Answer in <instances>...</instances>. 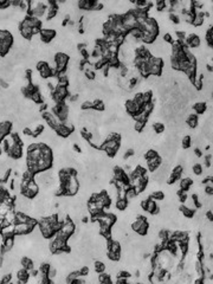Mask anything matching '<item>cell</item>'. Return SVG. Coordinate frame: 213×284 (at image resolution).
<instances>
[{
  "mask_svg": "<svg viewBox=\"0 0 213 284\" xmlns=\"http://www.w3.org/2000/svg\"><path fill=\"white\" fill-rule=\"evenodd\" d=\"M206 70L210 71V72H212V65L211 64H206Z\"/></svg>",
  "mask_w": 213,
  "mask_h": 284,
  "instance_id": "cell-41",
  "label": "cell"
},
{
  "mask_svg": "<svg viewBox=\"0 0 213 284\" xmlns=\"http://www.w3.org/2000/svg\"><path fill=\"white\" fill-rule=\"evenodd\" d=\"M136 197V193H135V191H134V188L132 187L130 190H128V191L126 192V200L128 201V204L133 200L134 198Z\"/></svg>",
  "mask_w": 213,
  "mask_h": 284,
  "instance_id": "cell-27",
  "label": "cell"
},
{
  "mask_svg": "<svg viewBox=\"0 0 213 284\" xmlns=\"http://www.w3.org/2000/svg\"><path fill=\"white\" fill-rule=\"evenodd\" d=\"M87 207H88V211H89V213L91 214V216H95V214H98V213H101V211L97 208V206H96V203L95 201H88L87 203Z\"/></svg>",
  "mask_w": 213,
  "mask_h": 284,
  "instance_id": "cell-12",
  "label": "cell"
},
{
  "mask_svg": "<svg viewBox=\"0 0 213 284\" xmlns=\"http://www.w3.org/2000/svg\"><path fill=\"white\" fill-rule=\"evenodd\" d=\"M189 47H192V49H198V47L200 46V38L199 36H197V34H193V37H192V39H191V42H189V45H188Z\"/></svg>",
  "mask_w": 213,
  "mask_h": 284,
  "instance_id": "cell-20",
  "label": "cell"
},
{
  "mask_svg": "<svg viewBox=\"0 0 213 284\" xmlns=\"http://www.w3.org/2000/svg\"><path fill=\"white\" fill-rule=\"evenodd\" d=\"M69 60H70V57L67 56V53H64V52L54 53V62H56L57 64H67V65Z\"/></svg>",
  "mask_w": 213,
  "mask_h": 284,
  "instance_id": "cell-5",
  "label": "cell"
},
{
  "mask_svg": "<svg viewBox=\"0 0 213 284\" xmlns=\"http://www.w3.org/2000/svg\"><path fill=\"white\" fill-rule=\"evenodd\" d=\"M153 130L155 134H161V133H163V130H165V126L162 123H160V122H154Z\"/></svg>",
  "mask_w": 213,
  "mask_h": 284,
  "instance_id": "cell-25",
  "label": "cell"
},
{
  "mask_svg": "<svg viewBox=\"0 0 213 284\" xmlns=\"http://www.w3.org/2000/svg\"><path fill=\"white\" fill-rule=\"evenodd\" d=\"M185 206H186L187 208H191V210H195V206H194V203L193 200H192V198H187L186 200H185Z\"/></svg>",
  "mask_w": 213,
  "mask_h": 284,
  "instance_id": "cell-36",
  "label": "cell"
},
{
  "mask_svg": "<svg viewBox=\"0 0 213 284\" xmlns=\"http://www.w3.org/2000/svg\"><path fill=\"white\" fill-rule=\"evenodd\" d=\"M82 109L84 110H89V109H93V102L91 101H85L82 103Z\"/></svg>",
  "mask_w": 213,
  "mask_h": 284,
  "instance_id": "cell-35",
  "label": "cell"
},
{
  "mask_svg": "<svg viewBox=\"0 0 213 284\" xmlns=\"http://www.w3.org/2000/svg\"><path fill=\"white\" fill-rule=\"evenodd\" d=\"M33 177H34V174L31 172L30 169H27V168H26V171L23 173V179H24V180H27V181L33 180Z\"/></svg>",
  "mask_w": 213,
  "mask_h": 284,
  "instance_id": "cell-31",
  "label": "cell"
},
{
  "mask_svg": "<svg viewBox=\"0 0 213 284\" xmlns=\"http://www.w3.org/2000/svg\"><path fill=\"white\" fill-rule=\"evenodd\" d=\"M161 164H162V158H161L160 155H158V156H155V158H153V159L147 160V167H148V169H149L150 172H153V173L161 166Z\"/></svg>",
  "mask_w": 213,
  "mask_h": 284,
  "instance_id": "cell-4",
  "label": "cell"
},
{
  "mask_svg": "<svg viewBox=\"0 0 213 284\" xmlns=\"http://www.w3.org/2000/svg\"><path fill=\"white\" fill-rule=\"evenodd\" d=\"M145 125L146 123H143V122H140V121H135V123H134V130L137 133H140L143 130V128H145Z\"/></svg>",
  "mask_w": 213,
  "mask_h": 284,
  "instance_id": "cell-30",
  "label": "cell"
},
{
  "mask_svg": "<svg viewBox=\"0 0 213 284\" xmlns=\"http://www.w3.org/2000/svg\"><path fill=\"white\" fill-rule=\"evenodd\" d=\"M1 153H2V151H1V148H0V155H1Z\"/></svg>",
  "mask_w": 213,
  "mask_h": 284,
  "instance_id": "cell-43",
  "label": "cell"
},
{
  "mask_svg": "<svg viewBox=\"0 0 213 284\" xmlns=\"http://www.w3.org/2000/svg\"><path fill=\"white\" fill-rule=\"evenodd\" d=\"M30 99L33 102L34 104H40V103H44L43 102V97H41V94H40L39 90H37V91H34V93H32V95L30 96Z\"/></svg>",
  "mask_w": 213,
  "mask_h": 284,
  "instance_id": "cell-14",
  "label": "cell"
},
{
  "mask_svg": "<svg viewBox=\"0 0 213 284\" xmlns=\"http://www.w3.org/2000/svg\"><path fill=\"white\" fill-rule=\"evenodd\" d=\"M206 103L205 102H198V103H195L193 106V111L195 112V114H199V115H202L204 112L206 111Z\"/></svg>",
  "mask_w": 213,
  "mask_h": 284,
  "instance_id": "cell-10",
  "label": "cell"
},
{
  "mask_svg": "<svg viewBox=\"0 0 213 284\" xmlns=\"http://www.w3.org/2000/svg\"><path fill=\"white\" fill-rule=\"evenodd\" d=\"M11 281H12V275H11V272H7L1 277L0 283H11Z\"/></svg>",
  "mask_w": 213,
  "mask_h": 284,
  "instance_id": "cell-32",
  "label": "cell"
},
{
  "mask_svg": "<svg viewBox=\"0 0 213 284\" xmlns=\"http://www.w3.org/2000/svg\"><path fill=\"white\" fill-rule=\"evenodd\" d=\"M180 212L182 213V216L185 218H193L194 213H195V210H191V208H187L185 205L180 206Z\"/></svg>",
  "mask_w": 213,
  "mask_h": 284,
  "instance_id": "cell-13",
  "label": "cell"
},
{
  "mask_svg": "<svg viewBox=\"0 0 213 284\" xmlns=\"http://www.w3.org/2000/svg\"><path fill=\"white\" fill-rule=\"evenodd\" d=\"M186 123L187 126L189 127L191 129H194V128H197L198 127V125H199V120H198V116L195 115V114H189V116L187 117L186 120Z\"/></svg>",
  "mask_w": 213,
  "mask_h": 284,
  "instance_id": "cell-7",
  "label": "cell"
},
{
  "mask_svg": "<svg viewBox=\"0 0 213 284\" xmlns=\"http://www.w3.org/2000/svg\"><path fill=\"white\" fill-rule=\"evenodd\" d=\"M193 184V180L191 178H184L182 180H180L179 182V186H180V190L181 191H185L187 192L188 190H189V187H191V185Z\"/></svg>",
  "mask_w": 213,
  "mask_h": 284,
  "instance_id": "cell-8",
  "label": "cell"
},
{
  "mask_svg": "<svg viewBox=\"0 0 213 284\" xmlns=\"http://www.w3.org/2000/svg\"><path fill=\"white\" fill-rule=\"evenodd\" d=\"M191 143H192V141H191V136H189V135H185V136H184V139H182V141H181V146H182V148H184V149L189 148V147L192 146Z\"/></svg>",
  "mask_w": 213,
  "mask_h": 284,
  "instance_id": "cell-23",
  "label": "cell"
},
{
  "mask_svg": "<svg viewBox=\"0 0 213 284\" xmlns=\"http://www.w3.org/2000/svg\"><path fill=\"white\" fill-rule=\"evenodd\" d=\"M27 188H28V190H31L32 192H34L36 194H38V192H39V186L36 184V181H34V180H30V181H28Z\"/></svg>",
  "mask_w": 213,
  "mask_h": 284,
  "instance_id": "cell-26",
  "label": "cell"
},
{
  "mask_svg": "<svg viewBox=\"0 0 213 284\" xmlns=\"http://www.w3.org/2000/svg\"><path fill=\"white\" fill-rule=\"evenodd\" d=\"M20 264H21V266H23L24 269H26V270H28V271L34 268L33 260H32V258H30V257H23L20 259Z\"/></svg>",
  "mask_w": 213,
  "mask_h": 284,
  "instance_id": "cell-9",
  "label": "cell"
},
{
  "mask_svg": "<svg viewBox=\"0 0 213 284\" xmlns=\"http://www.w3.org/2000/svg\"><path fill=\"white\" fill-rule=\"evenodd\" d=\"M141 110H142V107H141L137 102H135L134 99H128L126 102V111L128 112L129 115L134 116L135 114L140 112Z\"/></svg>",
  "mask_w": 213,
  "mask_h": 284,
  "instance_id": "cell-2",
  "label": "cell"
},
{
  "mask_svg": "<svg viewBox=\"0 0 213 284\" xmlns=\"http://www.w3.org/2000/svg\"><path fill=\"white\" fill-rule=\"evenodd\" d=\"M150 197H152L153 200H163L165 194H163V192L161 191H153L150 193Z\"/></svg>",
  "mask_w": 213,
  "mask_h": 284,
  "instance_id": "cell-24",
  "label": "cell"
},
{
  "mask_svg": "<svg viewBox=\"0 0 213 284\" xmlns=\"http://www.w3.org/2000/svg\"><path fill=\"white\" fill-rule=\"evenodd\" d=\"M155 38H156V37L153 36L152 33L147 32V31H143V32H142V42L146 43V44H153Z\"/></svg>",
  "mask_w": 213,
  "mask_h": 284,
  "instance_id": "cell-15",
  "label": "cell"
},
{
  "mask_svg": "<svg viewBox=\"0 0 213 284\" xmlns=\"http://www.w3.org/2000/svg\"><path fill=\"white\" fill-rule=\"evenodd\" d=\"M17 278L20 281V283H26L30 278V273H28V270L24 269V268H20L19 270L17 271Z\"/></svg>",
  "mask_w": 213,
  "mask_h": 284,
  "instance_id": "cell-6",
  "label": "cell"
},
{
  "mask_svg": "<svg viewBox=\"0 0 213 284\" xmlns=\"http://www.w3.org/2000/svg\"><path fill=\"white\" fill-rule=\"evenodd\" d=\"M133 119L135 120V121H140V122L146 123L147 120H148V114H146L145 111H142V110H141L140 112H137V114H135V115H134Z\"/></svg>",
  "mask_w": 213,
  "mask_h": 284,
  "instance_id": "cell-17",
  "label": "cell"
},
{
  "mask_svg": "<svg viewBox=\"0 0 213 284\" xmlns=\"http://www.w3.org/2000/svg\"><path fill=\"white\" fill-rule=\"evenodd\" d=\"M57 36V32L56 30H52V28H41L39 33L40 40L43 44H50Z\"/></svg>",
  "mask_w": 213,
  "mask_h": 284,
  "instance_id": "cell-1",
  "label": "cell"
},
{
  "mask_svg": "<svg viewBox=\"0 0 213 284\" xmlns=\"http://www.w3.org/2000/svg\"><path fill=\"white\" fill-rule=\"evenodd\" d=\"M141 99H142L143 103H149V102H152V101H153V94H152V91L149 90V91H146V93H142Z\"/></svg>",
  "mask_w": 213,
  "mask_h": 284,
  "instance_id": "cell-21",
  "label": "cell"
},
{
  "mask_svg": "<svg viewBox=\"0 0 213 284\" xmlns=\"http://www.w3.org/2000/svg\"><path fill=\"white\" fill-rule=\"evenodd\" d=\"M104 108H106V104L102 99H95L93 101V109L96 111H102V110H104Z\"/></svg>",
  "mask_w": 213,
  "mask_h": 284,
  "instance_id": "cell-19",
  "label": "cell"
},
{
  "mask_svg": "<svg viewBox=\"0 0 213 284\" xmlns=\"http://www.w3.org/2000/svg\"><path fill=\"white\" fill-rule=\"evenodd\" d=\"M205 217H206L207 220H211L212 221V210H208L206 212V214H205Z\"/></svg>",
  "mask_w": 213,
  "mask_h": 284,
  "instance_id": "cell-39",
  "label": "cell"
},
{
  "mask_svg": "<svg viewBox=\"0 0 213 284\" xmlns=\"http://www.w3.org/2000/svg\"><path fill=\"white\" fill-rule=\"evenodd\" d=\"M194 155H195L197 158L202 156V152H201V149H200V148H195V149H194Z\"/></svg>",
  "mask_w": 213,
  "mask_h": 284,
  "instance_id": "cell-38",
  "label": "cell"
},
{
  "mask_svg": "<svg viewBox=\"0 0 213 284\" xmlns=\"http://www.w3.org/2000/svg\"><path fill=\"white\" fill-rule=\"evenodd\" d=\"M11 34H12V33L10 32L8 30H0V42L5 40L7 37H10Z\"/></svg>",
  "mask_w": 213,
  "mask_h": 284,
  "instance_id": "cell-34",
  "label": "cell"
},
{
  "mask_svg": "<svg viewBox=\"0 0 213 284\" xmlns=\"http://www.w3.org/2000/svg\"><path fill=\"white\" fill-rule=\"evenodd\" d=\"M159 154H158V152L155 151V149H148L146 153H145V158L147 159V160H149V159H153V158H155V156H158Z\"/></svg>",
  "mask_w": 213,
  "mask_h": 284,
  "instance_id": "cell-29",
  "label": "cell"
},
{
  "mask_svg": "<svg viewBox=\"0 0 213 284\" xmlns=\"http://www.w3.org/2000/svg\"><path fill=\"white\" fill-rule=\"evenodd\" d=\"M116 283H119V284L127 283V278L126 277H117V279H116Z\"/></svg>",
  "mask_w": 213,
  "mask_h": 284,
  "instance_id": "cell-40",
  "label": "cell"
},
{
  "mask_svg": "<svg viewBox=\"0 0 213 284\" xmlns=\"http://www.w3.org/2000/svg\"><path fill=\"white\" fill-rule=\"evenodd\" d=\"M212 193H213V186L206 185V187H205V194L212 195Z\"/></svg>",
  "mask_w": 213,
  "mask_h": 284,
  "instance_id": "cell-37",
  "label": "cell"
},
{
  "mask_svg": "<svg viewBox=\"0 0 213 284\" xmlns=\"http://www.w3.org/2000/svg\"><path fill=\"white\" fill-rule=\"evenodd\" d=\"M127 206H128V201H127L126 199H117L116 203H115V207H116L119 211L126 210Z\"/></svg>",
  "mask_w": 213,
  "mask_h": 284,
  "instance_id": "cell-18",
  "label": "cell"
},
{
  "mask_svg": "<svg viewBox=\"0 0 213 284\" xmlns=\"http://www.w3.org/2000/svg\"><path fill=\"white\" fill-rule=\"evenodd\" d=\"M95 272H97V273H100V272H103V271H106V264L103 263V262H101V260H95V263H93V266L91 268Z\"/></svg>",
  "mask_w": 213,
  "mask_h": 284,
  "instance_id": "cell-16",
  "label": "cell"
},
{
  "mask_svg": "<svg viewBox=\"0 0 213 284\" xmlns=\"http://www.w3.org/2000/svg\"><path fill=\"white\" fill-rule=\"evenodd\" d=\"M7 155H8L10 158L14 159V160H18V159H20L21 156H23V147H21V145L15 143V145H13L12 147H10Z\"/></svg>",
  "mask_w": 213,
  "mask_h": 284,
  "instance_id": "cell-3",
  "label": "cell"
},
{
  "mask_svg": "<svg viewBox=\"0 0 213 284\" xmlns=\"http://www.w3.org/2000/svg\"><path fill=\"white\" fill-rule=\"evenodd\" d=\"M39 75L43 79H47L49 77H51V69L49 66H46V68L39 70Z\"/></svg>",
  "mask_w": 213,
  "mask_h": 284,
  "instance_id": "cell-22",
  "label": "cell"
},
{
  "mask_svg": "<svg viewBox=\"0 0 213 284\" xmlns=\"http://www.w3.org/2000/svg\"><path fill=\"white\" fill-rule=\"evenodd\" d=\"M20 31V36L26 40H30L32 38V28L31 27H23V28H19Z\"/></svg>",
  "mask_w": 213,
  "mask_h": 284,
  "instance_id": "cell-11",
  "label": "cell"
},
{
  "mask_svg": "<svg viewBox=\"0 0 213 284\" xmlns=\"http://www.w3.org/2000/svg\"><path fill=\"white\" fill-rule=\"evenodd\" d=\"M192 172H193L195 175H201V174L204 173V171H202V166L200 165V164H194V165L192 166Z\"/></svg>",
  "mask_w": 213,
  "mask_h": 284,
  "instance_id": "cell-28",
  "label": "cell"
},
{
  "mask_svg": "<svg viewBox=\"0 0 213 284\" xmlns=\"http://www.w3.org/2000/svg\"><path fill=\"white\" fill-rule=\"evenodd\" d=\"M2 260H4V259H2V256H0V268L2 266Z\"/></svg>",
  "mask_w": 213,
  "mask_h": 284,
  "instance_id": "cell-42",
  "label": "cell"
},
{
  "mask_svg": "<svg viewBox=\"0 0 213 284\" xmlns=\"http://www.w3.org/2000/svg\"><path fill=\"white\" fill-rule=\"evenodd\" d=\"M168 20H171V23H174V24H180L179 14L169 13L168 14Z\"/></svg>",
  "mask_w": 213,
  "mask_h": 284,
  "instance_id": "cell-33",
  "label": "cell"
}]
</instances>
